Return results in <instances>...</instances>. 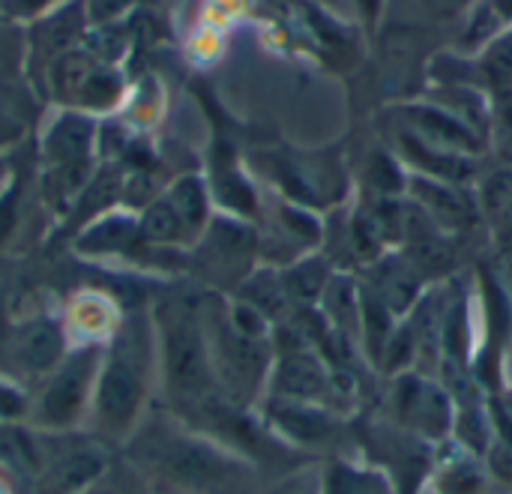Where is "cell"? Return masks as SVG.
Returning <instances> with one entry per match:
<instances>
[{"label":"cell","instance_id":"277c9868","mask_svg":"<svg viewBox=\"0 0 512 494\" xmlns=\"http://www.w3.org/2000/svg\"><path fill=\"white\" fill-rule=\"evenodd\" d=\"M102 345H81L69 351L27 396L24 423L39 435L87 432Z\"/></svg>","mask_w":512,"mask_h":494},{"label":"cell","instance_id":"8992f818","mask_svg":"<svg viewBox=\"0 0 512 494\" xmlns=\"http://www.w3.org/2000/svg\"><path fill=\"white\" fill-rule=\"evenodd\" d=\"M390 423L399 429L417 435L420 441L441 447L453 438L456 426V402L450 390L429 375L420 372H402L390 378V396H387Z\"/></svg>","mask_w":512,"mask_h":494},{"label":"cell","instance_id":"5bb4252c","mask_svg":"<svg viewBox=\"0 0 512 494\" xmlns=\"http://www.w3.org/2000/svg\"><path fill=\"white\" fill-rule=\"evenodd\" d=\"M279 276H282L288 306L291 309H312L315 303H321V297L333 279V270H330V261L324 255H309V258H300L291 267H285Z\"/></svg>","mask_w":512,"mask_h":494},{"label":"cell","instance_id":"ffe728a7","mask_svg":"<svg viewBox=\"0 0 512 494\" xmlns=\"http://www.w3.org/2000/svg\"><path fill=\"white\" fill-rule=\"evenodd\" d=\"M81 33V9L72 6V12H57V15H48L39 27H36V39H33V48L39 57L48 60V66L63 57L66 51H72V42L75 36Z\"/></svg>","mask_w":512,"mask_h":494},{"label":"cell","instance_id":"83f0119b","mask_svg":"<svg viewBox=\"0 0 512 494\" xmlns=\"http://www.w3.org/2000/svg\"><path fill=\"white\" fill-rule=\"evenodd\" d=\"M483 462H486V471H489V477H492V480H498V483H504V486H510L512 489L510 441H501V438H495V435H492V444H489V450H486Z\"/></svg>","mask_w":512,"mask_h":494},{"label":"cell","instance_id":"4dcf8cb0","mask_svg":"<svg viewBox=\"0 0 512 494\" xmlns=\"http://www.w3.org/2000/svg\"><path fill=\"white\" fill-rule=\"evenodd\" d=\"M51 0H3V9L12 18H36L42 9H48Z\"/></svg>","mask_w":512,"mask_h":494},{"label":"cell","instance_id":"2e32d148","mask_svg":"<svg viewBox=\"0 0 512 494\" xmlns=\"http://www.w3.org/2000/svg\"><path fill=\"white\" fill-rule=\"evenodd\" d=\"M432 474L438 480V494H486L489 480H492L486 471V462L480 465V456L468 453L465 447L441 456Z\"/></svg>","mask_w":512,"mask_h":494},{"label":"cell","instance_id":"4316f807","mask_svg":"<svg viewBox=\"0 0 512 494\" xmlns=\"http://www.w3.org/2000/svg\"><path fill=\"white\" fill-rule=\"evenodd\" d=\"M369 180H372V186L378 189L381 198H393L402 189H408V180L399 174V165L390 156H384V153L369 162Z\"/></svg>","mask_w":512,"mask_h":494},{"label":"cell","instance_id":"1f68e13d","mask_svg":"<svg viewBox=\"0 0 512 494\" xmlns=\"http://www.w3.org/2000/svg\"><path fill=\"white\" fill-rule=\"evenodd\" d=\"M474 0H426V6L438 15V18H453L459 15L462 9H468Z\"/></svg>","mask_w":512,"mask_h":494},{"label":"cell","instance_id":"9c48e42d","mask_svg":"<svg viewBox=\"0 0 512 494\" xmlns=\"http://www.w3.org/2000/svg\"><path fill=\"white\" fill-rule=\"evenodd\" d=\"M270 399L285 402H312L330 408V366L315 354V348L276 351L270 369Z\"/></svg>","mask_w":512,"mask_h":494},{"label":"cell","instance_id":"836d02e7","mask_svg":"<svg viewBox=\"0 0 512 494\" xmlns=\"http://www.w3.org/2000/svg\"><path fill=\"white\" fill-rule=\"evenodd\" d=\"M357 6L363 9L366 18H375L378 15V0H357Z\"/></svg>","mask_w":512,"mask_h":494},{"label":"cell","instance_id":"7a4b0ae2","mask_svg":"<svg viewBox=\"0 0 512 494\" xmlns=\"http://www.w3.org/2000/svg\"><path fill=\"white\" fill-rule=\"evenodd\" d=\"M156 369V327L147 315H129L102 348L87 432L108 450H123L150 414Z\"/></svg>","mask_w":512,"mask_h":494},{"label":"cell","instance_id":"f546056e","mask_svg":"<svg viewBox=\"0 0 512 494\" xmlns=\"http://www.w3.org/2000/svg\"><path fill=\"white\" fill-rule=\"evenodd\" d=\"M126 6H129V0H87V18L93 24H105V21L117 18Z\"/></svg>","mask_w":512,"mask_h":494},{"label":"cell","instance_id":"484cf974","mask_svg":"<svg viewBox=\"0 0 512 494\" xmlns=\"http://www.w3.org/2000/svg\"><path fill=\"white\" fill-rule=\"evenodd\" d=\"M483 210L495 219L512 216V171H498L483 186Z\"/></svg>","mask_w":512,"mask_h":494},{"label":"cell","instance_id":"8fae6325","mask_svg":"<svg viewBox=\"0 0 512 494\" xmlns=\"http://www.w3.org/2000/svg\"><path fill=\"white\" fill-rule=\"evenodd\" d=\"M408 192L414 195L417 207L432 219V225L438 231L441 228L444 231H465L477 222V207H474L471 195L465 192V186L417 174L408 180Z\"/></svg>","mask_w":512,"mask_h":494},{"label":"cell","instance_id":"ac0fdd59","mask_svg":"<svg viewBox=\"0 0 512 494\" xmlns=\"http://www.w3.org/2000/svg\"><path fill=\"white\" fill-rule=\"evenodd\" d=\"M135 240H144L138 222L126 219V216H108L81 234L78 249L93 252V255H117V252H129Z\"/></svg>","mask_w":512,"mask_h":494},{"label":"cell","instance_id":"52a82bcc","mask_svg":"<svg viewBox=\"0 0 512 494\" xmlns=\"http://www.w3.org/2000/svg\"><path fill=\"white\" fill-rule=\"evenodd\" d=\"M357 438L366 450V459L384 471L396 494H417L435 471V447L390 420L360 423Z\"/></svg>","mask_w":512,"mask_h":494},{"label":"cell","instance_id":"44dd1931","mask_svg":"<svg viewBox=\"0 0 512 494\" xmlns=\"http://www.w3.org/2000/svg\"><path fill=\"white\" fill-rule=\"evenodd\" d=\"M240 300L255 306L270 321H279L291 309L288 297H285V288H282V276L273 273V270H261L255 276H246L243 288H240Z\"/></svg>","mask_w":512,"mask_h":494},{"label":"cell","instance_id":"7c38bea8","mask_svg":"<svg viewBox=\"0 0 512 494\" xmlns=\"http://www.w3.org/2000/svg\"><path fill=\"white\" fill-rule=\"evenodd\" d=\"M369 288L396 318H405L423 300V276L402 252L384 255L372 264Z\"/></svg>","mask_w":512,"mask_h":494},{"label":"cell","instance_id":"30bf717a","mask_svg":"<svg viewBox=\"0 0 512 494\" xmlns=\"http://www.w3.org/2000/svg\"><path fill=\"white\" fill-rule=\"evenodd\" d=\"M264 426L282 444L300 447V450H312V447L330 444L339 435L342 420L330 408H324V405L267 399V405H264Z\"/></svg>","mask_w":512,"mask_h":494},{"label":"cell","instance_id":"3957f363","mask_svg":"<svg viewBox=\"0 0 512 494\" xmlns=\"http://www.w3.org/2000/svg\"><path fill=\"white\" fill-rule=\"evenodd\" d=\"M156 348L165 387V411L183 420L201 402L219 393L201 303H168L165 318L156 327Z\"/></svg>","mask_w":512,"mask_h":494},{"label":"cell","instance_id":"5b68a950","mask_svg":"<svg viewBox=\"0 0 512 494\" xmlns=\"http://www.w3.org/2000/svg\"><path fill=\"white\" fill-rule=\"evenodd\" d=\"M114 450L90 432L39 435V474L30 494H84L108 468Z\"/></svg>","mask_w":512,"mask_h":494},{"label":"cell","instance_id":"e0dca14e","mask_svg":"<svg viewBox=\"0 0 512 494\" xmlns=\"http://www.w3.org/2000/svg\"><path fill=\"white\" fill-rule=\"evenodd\" d=\"M90 144H93V123L84 117H63L45 138V150L54 168L84 162L90 153Z\"/></svg>","mask_w":512,"mask_h":494},{"label":"cell","instance_id":"7402d4cb","mask_svg":"<svg viewBox=\"0 0 512 494\" xmlns=\"http://www.w3.org/2000/svg\"><path fill=\"white\" fill-rule=\"evenodd\" d=\"M138 225H141V237L150 243H159V246H177V243L192 240V234L186 231V225L180 222V216L174 213V207L165 198H153L144 207V216Z\"/></svg>","mask_w":512,"mask_h":494},{"label":"cell","instance_id":"cb8c5ba5","mask_svg":"<svg viewBox=\"0 0 512 494\" xmlns=\"http://www.w3.org/2000/svg\"><path fill=\"white\" fill-rule=\"evenodd\" d=\"M117 99H120V78L99 66L90 75V81L84 84V90H81L75 105H81L87 111H108Z\"/></svg>","mask_w":512,"mask_h":494},{"label":"cell","instance_id":"4fadbf2b","mask_svg":"<svg viewBox=\"0 0 512 494\" xmlns=\"http://www.w3.org/2000/svg\"><path fill=\"white\" fill-rule=\"evenodd\" d=\"M405 120H408V132L432 147L462 153V156H474L480 150V138L471 132V126L453 117L450 111H441L432 105H408Z\"/></svg>","mask_w":512,"mask_h":494},{"label":"cell","instance_id":"9a60e30c","mask_svg":"<svg viewBox=\"0 0 512 494\" xmlns=\"http://www.w3.org/2000/svg\"><path fill=\"white\" fill-rule=\"evenodd\" d=\"M321 494H396V489L375 465L333 459L321 468Z\"/></svg>","mask_w":512,"mask_h":494},{"label":"cell","instance_id":"6da1fadb","mask_svg":"<svg viewBox=\"0 0 512 494\" xmlns=\"http://www.w3.org/2000/svg\"><path fill=\"white\" fill-rule=\"evenodd\" d=\"M153 494H243L255 465L189 429L171 411H150L117 450Z\"/></svg>","mask_w":512,"mask_h":494},{"label":"cell","instance_id":"d4e9b609","mask_svg":"<svg viewBox=\"0 0 512 494\" xmlns=\"http://www.w3.org/2000/svg\"><path fill=\"white\" fill-rule=\"evenodd\" d=\"M483 72L495 87H510L512 84V30L498 36L486 54H483Z\"/></svg>","mask_w":512,"mask_h":494},{"label":"cell","instance_id":"ba28073f","mask_svg":"<svg viewBox=\"0 0 512 494\" xmlns=\"http://www.w3.org/2000/svg\"><path fill=\"white\" fill-rule=\"evenodd\" d=\"M66 354H69L66 327H60V321H54L51 315H39L12 330L6 360L12 375H18L27 387H36Z\"/></svg>","mask_w":512,"mask_h":494},{"label":"cell","instance_id":"d6a6232c","mask_svg":"<svg viewBox=\"0 0 512 494\" xmlns=\"http://www.w3.org/2000/svg\"><path fill=\"white\" fill-rule=\"evenodd\" d=\"M486 12L498 21V24H512V0H489Z\"/></svg>","mask_w":512,"mask_h":494},{"label":"cell","instance_id":"d6986e66","mask_svg":"<svg viewBox=\"0 0 512 494\" xmlns=\"http://www.w3.org/2000/svg\"><path fill=\"white\" fill-rule=\"evenodd\" d=\"M174 213L180 216V222L186 225V231L192 237H198L210 219V198H207V186L201 177H180L177 183H171V189L162 195Z\"/></svg>","mask_w":512,"mask_h":494},{"label":"cell","instance_id":"e575fe53","mask_svg":"<svg viewBox=\"0 0 512 494\" xmlns=\"http://www.w3.org/2000/svg\"><path fill=\"white\" fill-rule=\"evenodd\" d=\"M12 483H15V480H12L9 474L0 471V494H15V486H12Z\"/></svg>","mask_w":512,"mask_h":494},{"label":"cell","instance_id":"603a6c76","mask_svg":"<svg viewBox=\"0 0 512 494\" xmlns=\"http://www.w3.org/2000/svg\"><path fill=\"white\" fill-rule=\"evenodd\" d=\"M84 494H153L150 492V486H147V480L120 456V453H114L111 456V462H108V468L99 474V480L87 489Z\"/></svg>","mask_w":512,"mask_h":494},{"label":"cell","instance_id":"f1b7e54d","mask_svg":"<svg viewBox=\"0 0 512 494\" xmlns=\"http://www.w3.org/2000/svg\"><path fill=\"white\" fill-rule=\"evenodd\" d=\"M264 494H321V471L300 468V471L282 477L273 489H267Z\"/></svg>","mask_w":512,"mask_h":494}]
</instances>
